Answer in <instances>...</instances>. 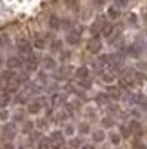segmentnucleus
<instances>
[{
  "label": "nucleus",
  "instance_id": "obj_1",
  "mask_svg": "<svg viewBox=\"0 0 147 149\" xmlns=\"http://www.w3.org/2000/svg\"><path fill=\"white\" fill-rule=\"evenodd\" d=\"M17 49H18V56H29L33 55V44L29 42L27 38H18L17 42Z\"/></svg>",
  "mask_w": 147,
  "mask_h": 149
},
{
  "label": "nucleus",
  "instance_id": "obj_2",
  "mask_svg": "<svg viewBox=\"0 0 147 149\" xmlns=\"http://www.w3.org/2000/svg\"><path fill=\"white\" fill-rule=\"evenodd\" d=\"M6 65H7V69L17 71V69H20V68H24V58L18 56V55H13V56H9V58L6 60Z\"/></svg>",
  "mask_w": 147,
  "mask_h": 149
},
{
  "label": "nucleus",
  "instance_id": "obj_3",
  "mask_svg": "<svg viewBox=\"0 0 147 149\" xmlns=\"http://www.w3.org/2000/svg\"><path fill=\"white\" fill-rule=\"evenodd\" d=\"M24 69H26V73L36 71V69H38V58H36L35 55L26 56V58H24Z\"/></svg>",
  "mask_w": 147,
  "mask_h": 149
},
{
  "label": "nucleus",
  "instance_id": "obj_4",
  "mask_svg": "<svg viewBox=\"0 0 147 149\" xmlns=\"http://www.w3.org/2000/svg\"><path fill=\"white\" fill-rule=\"evenodd\" d=\"M87 49L91 53H100L102 51V42H100V35H93V38L87 42Z\"/></svg>",
  "mask_w": 147,
  "mask_h": 149
},
{
  "label": "nucleus",
  "instance_id": "obj_5",
  "mask_svg": "<svg viewBox=\"0 0 147 149\" xmlns=\"http://www.w3.org/2000/svg\"><path fill=\"white\" fill-rule=\"evenodd\" d=\"M65 40H67L69 46H78L80 44V31L78 29H71L67 33V36H65Z\"/></svg>",
  "mask_w": 147,
  "mask_h": 149
},
{
  "label": "nucleus",
  "instance_id": "obj_6",
  "mask_svg": "<svg viewBox=\"0 0 147 149\" xmlns=\"http://www.w3.org/2000/svg\"><path fill=\"white\" fill-rule=\"evenodd\" d=\"M51 144L53 146H64V140H65V135H64V131H53L51 133Z\"/></svg>",
  "mask_w": 147,
  "mask_h": 149
},
{
  "label": "nucleus",
  "instance_id": "obj_7",
  "mask_svg": "<svg viewBox=\"0 0 147 149\" xmlns=\"http://www.w3.org/2000/svg\"><path fill=\"white\" fill-rule=\"evenodd\" d=\"M2 135L6 136V138H15V135H17V125H15L13 122H9V124H6L4 127H2Z\"/></svg>",
  "mask_w": 147,
  "mask_h": 149
},
{
  "label": "nucleus",
  "instance_id": "obj_8",
  "mask_svg": "<svg viewBox=\"0 0 147 149\" xmlns=\"http://www.w3.org/2000/svg\"><path fill=\"white\" fill-rule=\"evenodd\" d=\"M42 104L38 102V100H35V102H29L27 104V113H31V115H38L40 111H42Z\"/></svg>",
  "mask_w": 147,
  "mask_h": 149
},
{
  "label": "nucleus",
  "instance_id": "obj_9",
  "mask_svg": "<svg viewBox=\"0 0 147 149\" xmlns=\"http://www.w3.org/2000/svg\"><path fill=\"white\" fill-rule=\"evenodd\" d=\"M42 65H44V69H47V71H53V69H56V60H55L53 56H44Z\"/></svg>",
  "mask_w": 147,
  "mask_h": 149
},
{
  "label": "nucleus",
  "instance_id": "obj_10",
  "mask_svg": "<svg viewBox=\"0 0 147 149\" xmlns=\"http://www.w3.org/2000/svg\"><path fill=\"white\" fill-rule=\"evenodd\" d=\"M89 74H91V71H89V68H85V65H82V68H78V69L75 71V77H76L78 80L89 78Z\"/></svg>",
  "mask_w": 147,
  "mask_h": 149
},
{
  "label": "nucleus",
  "instance_id": "obj_11",
  "mask_svg": "<svg viewBox=\"0 0 147 149\" xmlns=\"http://www.w3.org/2000/svg\"><path fill=\"white\" fill-rule=\"evenodd\" d=\"M0 78H2V82H6V84H11V82L17 78V74H15V71L7 69V71H4L2 74H0Z\"/></svg>",
  "mask_w": 147,
  "mask_h": 149
},
{
  "label": "nucleus",
  "instance_id": "obj_12",
  "mask_svg": "<svg viewBox=\"0 0 147 149\" xmlns=\"http://www.w3.org/2000/svg\"><path fill=\"white\" fill-rule=\"evenodd\" d=\"M49 102H51V106H60V104H64V102H65V96H64V95H60V93H55V95H51Z\"/></svg>",
  "mask_w": 147,
  "mask_h": 149
},
{
  "label": "nucleus",
  "instance_id": "obj_13",
  "mask_svg": "<svg viewBox=\"0 0 147 149\" xmlns=\"http://www.w3.org/2000/svg\"><path fill=\"white\" fill-rule=\"evenodd\" d=\"M51 51L53 53H62V47H64V42L60 38H55V40H51Z\"/></svg>",
  "mask_w": 147,
  "mask_h": 149
},
{
  "label": "nucleus",
  "instance_id": "obj_14",
  "mask_svg": "<svg viewBox=\"0 0 147 149\" xmlns=\"http://www.w3.org/2000/svg\"><path fill=\"white\" fill-rule=\"evenodd\" d=\"M127 127H129L131 133H135V135H140V133H142V124L138 122V120H131Z\"/></svg>",
  "mask_w": 147,
  "mask_h": 149
},
{
  "label": "nucleus",
  "instance_id": "obj_15",
  "mask_svg": "<svg viewBox=\"0 0 147 149\" xmlns=\"http://www.w3.org/2000/svg\"><path fill=\"white\" fill-rule=\"evenodd\" d=\"M102 35L107 36V38H111V36L114 35V26L113 24H104V27H102Z\"/></svg>",
  "mask_w": 147,
  "mask_h": 149
},
{
  "label": "nucleus",
  "instance_id": "obj_16",
  "mask_svg": "<svg viewBox=\"0 0 147 149\" xmlns=\"http://www.w3.org/2000/svg\"><path fill=\"white\" fill-rule=\"evenodd\" d=\"M122 91H120V87H109V91H107V95H109V98H113V100H120L122 98V95H120Z\"/></svg>",
  "mask_w": 147,
  "mask_h": 149
},
{
  "label": "nucleus",
  "instance_id": "obj_17",
  "mask_svg": "<svg viewBox=\"0 0 147 149\" xmlns=\"http://www.w3.org/2000/svg\"><path fill=\"white\" fill-rule=\"evenodd\" d=\"M91 135H93V140H94L96 144H100V142H104V140H105V133L102 131V129H96V131H93Z\"/></svg>",
  "mask_w": 147,
  "mask_h": 149
},
{
  "label": "nucleus",
  "instance_id": "obj_18",
  "mask_svg": "<svg viewBox=\"0 0 147 149\" xmlns=\"http://www.w3.org/2000/svg\"><path fill=\"white\" fill-rule=\"evenodd\" d=\"M9 100H11V95L7 93V91H4V93H0V109H4L7 104H9Z\"/></svg>",
  "mask_w": 147,
  "mask_h": 149
},
{
  "label": "nucleus",
  "instance_id": "obj_19",
  "mask_svg": "<svg viewBox=\"0 0 147 149\" xmlns=\"http://www.w3.org/2000/svg\"><path fill=\"white\" fill-rule=\"evenodd\" d=\"M36 146H38V149H51V147H53L51 140H49V138H46V136H42V138L38 140V144H36Z\"/></svg>",
  "mask_w": 147,
  "mask_h": 149
},
{
  "label": "nucleus",
  "instance_id": "obj_20",
  "mask_svg": "<svg viewBox=\"0 0 147 149\" xmlns=\"http://www.w3.org/2000/svg\"><path fill=\"white\" fill-rule=\"evenodd\" d=\"M49 27H51V29H58V27H62L60 18H58V17H51V18H49Z\"/></svg>",
  "mask_w": 147,
  "mask_h": 149
},
{
  "label": "nucleus",
  "instance_id": "obj_21",
  "mask_svg": "<svg viewBox=\"0 0 147 149\" xmlns=\"http://www.w3.org/2000/svg\"><path fill=\"white\" fill-rule=\"evenodd\" d=\"M94 100H96V104H107L111 98H109V95H107V93H98Z\"/></svg>",
  "mask_w": 147,
  "mask_h": 149
},
{
  "label": "nucleus",
  "instance_id": "obj_22",
  "mask_svg": "<svg viewBox=\"0 0 147 149\" xmlns=\"http://www.w3.org/2000/svg\"><path fill=\"white\" fill-rule=\"evenodd\" d=\"M100 77H102V80L105 82V84H111V82L114 80V74L109 71V73H100Z\"/></svg>",
  "mask_w": 147,
  "mask_h": 149
},
{
  "label": "nucleus",
  "instance_id": "obj_23",
  "mask_svg": "<svg viewBox=\"0 0 147 149\" xmlns=\"http://www.w3.org/2000/svg\"><path fill=\"white\" fill-rule=\"evenodd\" d=\"M33 47L35 49H44V47H46V40H44V38H35Z\"/></svg>",
  "mask_w": 147,
  "mask_h": 149
},
{
  "label": "nucleus",
  "instance_id": "obj_24",
  "mask_svg": "<svg viewBox=\"0 0 147 149\" xmlns=\"http://www.w3.org/2000/svg\"><path fill=\"white\" fill-rule=\"evenodd\" d=\"M107 15H109V18H111V20H116V18L120 17V11L116 9V7H111V9L107 11Z\"/></svg>",
  "mask_w": 147,
  "mask_h": 149
},
{
  "label": "nucleus",
  "instance_id": "obj_25",
  "mask_svg": "<svg viewBox=\"0 0 147 149\" xmlns=\"http://www.w3.org/2000/svg\"><path fill=\"white\" fill-rule=\"evenodd\" d=\"M78 133H80V135H89V133H91V127H89L87 124H82V125L78 127Z\"/></svg>",
  "mask_w": 147,
  "mask_h": 149
},
{
  "label": "nucleus",
  "instance_id": "obj_26",
  "mask_svg": "<svg viewBox=\"0 0 147 149\" xmlns=\"http://www.w3.org/2000/svg\"><path fill=\"white\" fill-rule=\"evenodd\" d=\"M78 86L82 89H91V80L85 78V80H78Z\"/></svg>",
  "mask_w": 147,
  "mask_h": 149
},
{
  "label": "nucleus",
  "instance_id": "obj_27",
  "mask_svg": "<svg viewBox=\"0 0 147 149\" xmlns=\"http://www.w3.org/2000/svg\"><path fill=\"white\" fill-rule=\"evenodd\" d=\"M9 36L7 35H0V47H6V46H9Z\"/></svg>",
  "mask_w": 147,
  "mask_h": 149
},
{
  "label": "nucleus",
  "instance_id": "obj_28",
  "mask_svg": "<svg viewBox=\"0 0 147 149\" xmlns=\"http://www.w3.org/2000/svg\"><path fill=\"white\" fill-rule=\"evenodd\" d=\"M15 102H17V104H27L29 98H27V95H18L17 98H15Z\"/></svg>",
  "mask_w": 147,
  "mask_h": 149
},
{
  "label": "nucleus",
  "instance_id": "obj_29",
  "mask_svg": "<svg viewBox=\"0 0 147 149\" xmlns=\"http://www.w3.org/2000/svg\"><path fill=\"white\" fill-rule=\"evenodd\" d=\"M131 135V131H129V127H127V125H122V127H120V136H129Z\"/></svg>",
  "mask_w": 147,
  "mask_h": 149
},
{
  "label": "nucleus",
  "instance_id": "obj_30",
  "mask_svg": "<svg viewBox=\"0 0 147 149\" xmlns=\"http://www.w3.org/2000/svg\"><path fill=\"white\" fill-rule=\"evenodd\" d=\"M111 144L113 146H118L120 144V135H118V133H113V135H111Z\"/></svg>",
  "mask_w": 147,
  "mask_h": 149
},
{
  "label": "nucleus",
  "instance_id": "obj_31",
  "mask_svg": "<svg viewBox=\"0 0 147 149\" xmlns=\"http://www.w3.org/2000/svg\"><path fill=\"white\" fill-rule=\"evenodd\" d=\"M33 127H35V124H33V122H26V124H24V133H31Z\"/></svg>",
  "mask_w": 147,
  "mask_h": 149
},
{
  "label": "nucleus",
  "instance_id": "obj_32",
  "mask_svg": "<svg viewBox=\"0 0 147 149\" xmlns=\"http://www.w3.org/2000/svg\"><path fill=\"white\" fill-rule=\"evenodd\" d=\"M64 135H75V127L73 125H65V129H64Z\"/></svg>",
  "mask_w": 147,
  "mask_h": 149
},
{
  "label": "nucleus",
  "instance_id": "obj_33",
  "mask_svg": "<svg viewBox=\"0 0 147 149\" xmlns=\"http://www.w3.org/2000/svg\"><path fill=\"white\" fill-rule=\"evenodd\" d=\"M102 124H104L105 127H109V125H114V120H113V118H109V116H105L104 120H102Z\"/></svg>",
  "mask_w": 147,
  "mask_h": 149
},
{
  "label": "nucleus",
  "instance_id": "obj_34",
  "mask_svg": "<svg viewBox=\"0 0 147 149\" xmlns=\"http://www.w3.org/2000/svg\"><path fill=\"white\" fill-rule=\"evenodd\" d=\"M71 147L73 149H78V147H82V144H80L78 138H71Z\"/></svg>",
  "mask_w": 147,
  "mask_h": 149
},
{
  "label": "nucleus",
  "instance_id": "obj_35",
  "mask_svg": "<svg viewBox=\"0 0 147 149\" xmlns=\"http://www.w3.org/2000/svg\"><path fill=\"white\" fill-rule=\"evenodd\" d=\"M38 80H40V84H47V77H46V73H44V71L38 73Z\"/></svg>",
  "mask_w": 147,
  "mask_h": 149
},
{
  "label": "nucleus",
  "instance_id": "obj_36",
  "mask_svg": "<svg viewBox=\"0 0 147 149\" xmlns=\"http://www.w3.org/2000/svg\"><path fill=\"white\" fill-rule=\"evenodd\" d=\"M114 4H116V7H126L129 4V0H114Z\"/></svg>",
  "mask_w": 147,
  "mask_h": 149
},
{
  "label": "nucleus",
  "instance_id": "obj_37",
  "mask_svg": "<svg viewBox=\"0 0 147 149\" xmlns=\"http://www.w3.org/2000/svg\"><path fill=\"white\" fill-rule=\"evenodd\" d=\"M62 27H65V29H69V31H71L73 22H71V20H64V22H62Z\"/></svg>",
  "mask_w": 147,
  "mask_h": 149
},
{
  "label": "nucleus",
  "instance_id": "obj_38",
  "mask_svg": "<svg viewBox=\"0 0 147 149\" xmlns=\"http://www.w3.org/2000/svg\"><path fill=\"white\" fill-rule=\"evenodd\" d=\"M7 116H9V113L6 109H0V120H7Z\"/></svg>",
  "mask_w": 147,
  "mask_h": 149
},
{
  "label": "nucleus",
  "instance_id": "obj_39",
  "mask_svg": "<svg viewBox=\"0 0 147 149\" xmlns=\"http://www.w3.org/2000/svg\"><path fill=\"white\" fill-rule=\"evenodd\" d=\"M15 120H24V113H17L15 115Z\"/></svg>",
  "mask_w": 147,
  "mask_h": 149
},
{
  "label": "nucleus",
  "instance_id": "obj_40",
  "mask_svg": "<svg viewBox=\"0 0 147 149\" xmlns=\"http://www.w3.org/2000/svg\"><path fill=\"white\" fill-rule=\"evenodd\" d=\"M62 60H69V53H64L62 51Z\"/></svg>",
  "mask_w": 147,
  "mask_h": 149
},
{
  "label": "nucleus",
  "instance_id": "obj_41",
  "mask_svg": "<svg viewBox=\"0 0 147 149\" xmlns=\"http://www.w3.org/2000/svg\"><path fill=\"white\" fill-rule=\"evenodd\" d=\"M94 2H96V6H104V4H105V0H94Z\"/></svg>",
  "mask_w": 147,
  "mask_h": 149
},
{
  "label": "nucleus",
  "instance_id": "obj_42",
  "mask_svg": "<svg viewBox=\"0 0 147 149\" xmlns=\"http://www.w3.org/2000/svg\"><path fill=\"white\" fill-rule=\"evenodd\" d=\"M80 149H94V146H89V144H87V146H82Z\"/></svg>",
  "mask_w": 147,
  "mask_h": 149
},
{
  "label": "nucleus",
  "instance_id": "obj_43",
  "mask_svg": "<svg viewBox=\"0 0 147 149\" xmlns=\"http://www.w3.org/2000/svg\"><path fill=\"white\" fill-rule=\"evenodd\" d=\"M38 127H46V120H40L38 122Z\"/></svg>",
  "mask_w": 147,
  "mask_h": 149
},
{
  "label": "nucleus",
  "instance_id": "obj_44",
  "mask_svg": "<svg viewBox=\"0 0 147 149\" xmlns=\"http://www.w3.org/2000/svg\"><path fill=\"white\" fill-rule=\"evenodd\" d=\"M0 68H4V56L0 55Z\"/></svg>",
  "mask_w": 147,
  "mask_h": 149
},
{
  "label": "nucleus",
  "instance_id": "obj_45",
  "mask_svg": "<svg viewBox=\"0 0 147 149\" xmlns=\"http://www.w3.org/2000/svg\"><path fill=\"white\" fill-rule=\"evenodd\" d=\"M17 149H26V147H17Z\"/></svg>",
  "mask_w": 147,
  "mask_h": 149
},
{
  "label": "nucleus",
  "instance_id": "obj_46",
  "mask_svg": "<svg viewBox=\"0 0 147 149\" xmlns=\"http://www.w3.org/2000/svg\"><path fill=\"white\" fill-rule=\"evenodd\" d=\"M0 84H2V78H0Z\"/></svg>",
  "mask_w": 147,
  "mask_h": 149
}]
</instances>
